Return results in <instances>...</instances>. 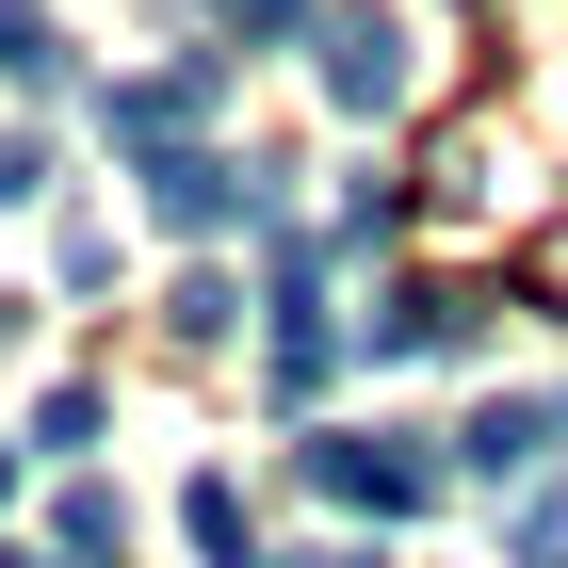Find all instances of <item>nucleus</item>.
Listing matches in <instances>:
<instances>
[{
  "mask_svg": "<svg viewBox=\"0 0 568 568\" xmlns=\"http://www.w3.org/2000/svg\"><path fill=\"white\" fill-rule=\"evenodd\" d=\"M146 212L212 244V227H261V212H276V179H261V163H227V146H163V163H146Z\"/></svg>",
  "mask_w": 568,
  "mask_h": 568,
  "instance_id": "obj_1",
  "label": "nucleus"
},
{
  "mask_svg": "<svg viewBox=\"0 0 568 568\" xmlns=\"http://www.w3.org/2000/svg\"><path fill=\"white\" fill-rule=\"evenodd\" d=\"M308 487H342V504H374V520H423V504H438V455H423V438H308Z\"/></svg>",
  "mask_w": 568,
  "mask_h": 568,
  "instance_id": "obj_2",
  "label": "nucleus"
},
{
  "mask_svg": "<svg viewBox=\"0 0 568 568\" xmlns=\"http://www.w3.org/2000/svg\"><path fill=\"white\" fill-rule=\"evenodd\" d=\"M308 49H325V98H342V114H390V98H406V33L374 17V0H325Z\"/></svg>",
  "mask_w": 568,
  "mask_h": 568,
  "instance_id": "obj_3",
  "label": "nucleus"
},
{
  "mask_svg": "<svg viewBox=\"0 0 568 568\" xmlns=\"http://www.w3.org/2000/svg\"><path fill=\"white\" fill-rule=\"evenodd\" d=\"M212 98H227V49H179L163 82H114V146H179Z\"/></svg>",
  "mask_w": 568,
  "mask_h": 568,
  "instance_id": "obj_4",
  "label": "nucleus"
},
{
  "mask_svg": "<svg viewBox=\"0 0 568 568\" xmlns=\"http://www.w3.org/2000/svg\"><path fill=\"white\" fill-rule=\"evenodd\" d=\"M552 438H568V406H487V423L455 438V471H487V487H520L536 455H552Z\"/></svg>",
  "mask_w": 568,
  "mask_h": 568,
  "instance_id": "obj_5",
  "label": "nucleus"
},
{
  "mask_svg": "<svg viewBox=\"0 0 568 568\" xmlns=\"http://www.w3.org/2000/svg\"><path fill=\"white\" fill-rule=\"evenodd\" d=\"M179 520H195V552H212V568H261V520H244V487H227V471L179 487Z\"/></svg>",
  "mask_w": 568,
  "mask_h": 568,
  "instance_id": "obj_6",
  "label": "nucleus"
},
{
  "mask_svg": "<svg viewBox=\"0 0 568 568\" xmlns=\"http://www.w3.org/2000/svg\"><path fill=\"white\" fill-rule=\"evenodd\" d=\"M0 82H17V98H49V82H65V33H49L33 0H0Z\"/></svg>",
  "mask_w": 568,
  "mask_h": 568,
  "instance_id": "obj_7",
  "label": "nucleus"
},
{
  "mask_svg": "<svg viewBox=\"0 0 568 568\" xmlns=\"http://www.w3.org/2000/svg\"><path fill=\"white\" fill-rule=\"evenodd\" d=\"M325 0H212V33H244V49H276V33H308Z\"/></svg>",
  "mask_w": 568,
  "mask_h": 568,
  "instance_id": "obj_8",
  "label": "nucleus"
},
{
  "mask_svg": "<svg viewBox=\"0 0 568 568\" xmlns=\"http://www.w3.org/2000/svg\"><path fill=\"white\" fill-rule=\"evenodd\" d=\"M520 568H568V487H536V504H520Z\"/></svg>",
  "mask_w": 568,
  "mask_h": 568,
  "instance_id": "obj_9",
  "label": "nucleus"
},
{
  "mask_svg": "<svg viewBox=\"0 0 568 568\" xmlns=\"http://www.w3.org/2000/svg\"><path fill=\"white\" fill-rule=\"evenodd\" d=\"M33 179H49V146H33V131H0V195H33Z\"/></svg>",
  "mask_w": 568,
  "mask_h": 568,
  "instance_id": "obj_10",
  "label": "nucleus"
},
{
  "mask_svg": "<svg viewBox=\"0 0 568 568\" xmlns=\"http://www.w3.org/2000/svg\"><path fill=\"white\" fill-rule=\"evenodd\" d=\"M0 504H17V455H0Z\"/></svg>",
  "mask_w": 568,
  "mask_h": 568,
  "instance_id": "obj_11",
  "label": "nucleus"
},
{
  "mask_svg": "<svg viewBox=\"0 0 568 568\" xmlns=\"http://www.w3.org/2000/svg\"><path fill=\"white\" fill-rule=\"evenodd\" d=\"M0 568H33V552H0Z\"/></svg>",
  "mask_w": 568,
  "mask_h": 568,
  "instance_id": "obj_12",
  "label": "nucleus"
}]
</instances>
